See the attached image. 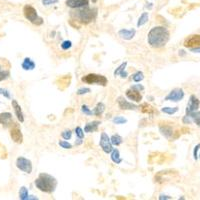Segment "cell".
<instances>
[{
	"instance_id": "cell-1",
	"label": "cell",
	"mask_w": 200,
	"mask_h": 200,
	"mask_svg": "<svg viewBox=\"0 0 200 200\" xmlns=\"http://www.w3.org/2000/svg\"><path fill=\"white\" fill-rule=\"evenodd\" d=\"M170 38V33L163 26L153 27L147 35L148 44L153 48H161L166 45Z\"/></svg>"
},
{
	"instance_id": "cell-2",
	"label": "cell",
	"mask_w": 200,
	"mask_h": 200,
	"mask_svg": "<svg viewBox=\"0 0 200 200\" xmlns=\"http://www.w3.org/2000/svg\"><path fill=\"white\" fill-rule=\"evenodd\" d=\"M75 11H71L70 15L74 19H76L79 22L83 24H88L94 21L97 15V9H91L88 6H83L80 8H75Z\"/></svg>"
},
{
	"instance_id": "cell-3",
	"label": "cell",
	"mask_w": 200,
	"mask_h": 200,
	"mask_svg": "<svg viewBox=\"0 0 200 200\" xmlns=\"http://www.w3.org/2000/svg\"><path fill=\"white\" fill-rule=\"evenodd\" d=\"M35 186L42 192L52 193L57 186V180L52 175L41 173L35 180Z\"/></svg>"
},
{
	"instance_id": "cell-4",
	"label": "cell",
	"mask_w": 200,
	"mask_h": 200,
	"mask_svg": "<svg viewBox=\"0 0 200 200\" xmlns=\"http://www.w3.org/2000/svg\"><path fill=\"white\" fill-rule=\"evenodd\" d=\"M23 13L27 20H29L34 25H41L43 23V19L39 17L37 14L36 9L31 5H25L23 8Z\"/></svg>"
},
{
	"instance_id": "cell-5",
	"label": "cell",
	"mask_w": 200,
	"mask_h": 200,
	"mask_svg": "<svg viewBox=\"0 0 200 200\" xmlns=\"http://www.w3.org/2000/svg\"><path fill=\"white\" fill-rule=\"evenodd\" d=\"M81 80L87 84H98V85H102V86H106V84L108 82L107 78L105 76H103V75H99V74H95V73H90V74L85 75Z\"/></svg>"
},
{
	"instance_id": "cell-6",
	"label": "cell",
	"mask_w": 200,
	"mask_h": 200,
	"mask_svg": "<svg viewBox=\"0 0 200 200\" xmlns=\"http://www.w3.org/2000/svg\"><path fill=\"white\" fill-rule=\"evenodd\" d=\"M16 166H17L18 169L25 172V173L30 174L32 172V163L31 161L27 158L18 157L17 160H16Z\"/></svg>"
},
{
	"instance_id": "cell-7",
	"label": "cell",
	"mask_w": 200,
	"mask_h": 200,
	"mask_svg": "<svg viewBox=\"0 0 200 200\" xmlns=\"http://www.w3.org/2000/svg\"><path fill=\"white\" fill-rule=\"evenodd\" d=\"M99 144H100V147L102 148V150H103L104 152L107 153V154L110 153L111 151L113 150L112 143L110 141V138L108 137V135L105 132H102L101 133V137H100Z\"/></svg>"
},
{
	"instance_id": "cell-8",
	"label": "cell",
	"mask_w": 200,
	"mask_h": 200,
	"mask_svg": "<svg viewBox=\"0 0 200 200\" xmlns=\"http://www.w3.org/2000/svg\"><path fill=\"white\" fill-rule=\"evenodd\" d=\"M183 97H184V91H183L181 88H175L170 91L169 94L165 97V100L178 102V101L182 100Z\"/></svg>"
},
{
	"instance_id": "cell-9",
	"label": "cell",
	"mask_w": 200,
	"mask_h": 200,
	"mask_svg": "<svg viewBox=\"0 0 200 200\" xmlns=\"http://www.w3.org/2000/svg\"><path fill=\"white\" fill-rule=\"evenodd\" d=\"M199 105H200V101L198 100L197 97L195 95H191L186 107V114H190V113L197 111Z\"/></svg>"
},
{
	"instance_id": "cell-10",
	"label": "cell",
	"mask_w": 200,
	"mask_h": 200,
	"mask_svg": "<svg viewBox=\"0 0 200 200\" xmlns=\"http://www.w3.org/2000/svg\"><path fill=\"white\" fill-rule=\"evenodd\" d=\"M10 136H11L12 140L15 142V143H22L23 142V135H22V132H21L20 129L15 126L13 128H11V130H10Z\"/></svg>"
},
{
	"instance_id": "cell-11",
	"label": "cell",
	"mask_w": 200,
	"mask_h": 200,
	"mask_svg": "<svg viewBox=\"0 0 200 200\" xmlns=\"http://www.w3.org/2000/svg\"><path fill=\"white\" fill-rule=\"evenodd\" d=\"M184 46L187 48H193L200 46V35H191L184 41Z\"/></svg>"
},
{
	"instance_id": "cell-12",
	"label": "cell",
	"mask_w": 200,
	"mask_h": 200,
	"mask_svg": "<svg viewBox=\"0 0 200 200\" xmlns=\"http://www.w3.org/2000/svg\"><path fill=\"white\" fill-rule=\"evenodd\" d=\"M117 102H118V105L120 107V109H123V110H135L137 108L136 105L128 102L124 97H119Z\"/></svg>"
},
{
	"instance_id": "cell-13",
	"label": "cell",
	"mask_w": 200,
	"mask_h": 200,
	"mask_svg": "<svg viewBox=\"0 0 200 200\" xmlns=\"http://www.w3.org/2000/svg\"><path fill=\"white\" fill-rule=\"evenodd\" d=\"M126 96L130 100L135 101V102H140L142 100V95L140 94V91L135 90L133 88H130L126 91Z\"/></svg>"
},
{
	"instance_id": "cell-14",
	"label": "cell",
	"mask_w": 200,
	"mask_h": 200,
	"mask_svg": "<svg viewBox=\"0 0 200 200\" xmlns=\"http://www.w3.org/2000/svg\"><path fill=\"white\" fill-rule=\"evenodd\" d=\"M88 0H66V5L71 8H80L83 6H88Z\"/></svg>"
},
{
	"instance_id": "cell-15",
	"label": "cell",
	"mask_w": 200,
	"mask_h": 200,
	"mask_svg": "<svg viewBox=\"0 0 200 200\" xmlns=\"http://www.w3.org/2000/svg\"><path fill=\"white\" fill-rule=\"evenodd\" d=\"M135 33H136L135 29H121L118 32V34H119L121 38L125 40H131L135 36Z\"/></svg>"
},
{
	"instance_id": "cell-16",
	"label": "cell",
	"mask_w": 200,
	"mask_h": 200,
	"mask_svg": "<svg viewBox=\"0 0 200 200\" xmlns=\"http://www.w3.org/2000/svg\"><path fill=\"white\" fill-rule=\"evenodd\" d=\"M11 104H12V107L14 109V112L16 114V117H17V119L20 122H24V115H23L22 110H21V106L18 104V102L16 100H12Z\"/></svg>"
},
{
	"instance_id": "cell-17",
	"label": "cell",
	"mask_w": 200,
	"mask_h": 200,
	"mask_svg": "<svg viewBox=\"0 0 200 200\" xmlns=\"http://www.w3.org/2000/svg\"><path fill=\"white\" fill-rule=\"evenodd\" d=\"M13 123L12 121V115L9 112H4L0 114V124L5 126H8L9 124Z\"/></svg>"
},
{
	"instance_id": "cell-18",
	"label": "cell",
	"mask_w": 200,
	"mask_h": 200,
	"mask_svg": "<svg viewBox=\"0 0 200 200\" xmlns=\"http://www.w3.org/2000/svg\"><path fill=\"white\" fill-rule=\"evenodd\" d=\"M160 132L161 134L163 135L164 137H166L167 139H170L172 137V135H173V129H172L171 126L169 125H164V126H162L160 125Z\"/></svg>"
},
{
	"instance_id": "cell-19",
	"label": "cell",
	"mask_w": 200,
	"mask_h": 200,
	"mask_svg": "<svg viewBox=\"0 0 200 200\" xmlns=\"http://www.w3.org/2000/svg\"><path fill=\"white\" fill-rule=\"evenodd\" d=\"M99 124H101L100 121H92V122H89L85 125L84 127V131L90 133V132H94L97 130V128H98Z\"/></svg>"
},
{
	"instance_id": "cell-20",
	"label": "cell",
	"mask_w": 200,
	"mask_h": 200,
	"mask_svg": "<svg viewBox=\"0 0 200 200\" xmlns=\"http://www.w3.org/2000/svg\"><path fill=\"white\" fill-rule=\"evenodd\" d=\"M126 65H127V62H123L121 65L114 71V75H115V76H117V75L120 74L122 78H126L127 77V72L124 71V69H125Z\"/></svg>"
},
{
	"instance_id": "cell-21",
	"label": "cell",
	"mask_w": 200,
	"mask_h": 200,
	"mask_svg": "<svg viewBox=\"0 0 200 200\" xmlns=\"http://www.w3.org/2000/svg\"><path fill=\"white\" fill-rule=\"evenodd\" d=\"M111 160L114 162L115 164H120L122 162V158L120 157V154H119V151L118 149H113L111 151Z\"/></svg>"
},
{
	"instance_id": "cell-22",
	"label": "cell",
	"mask_w": 200,
	"mask_h": 200,
	"mask_svg": "<svg viewBox=\"0 0 200 200\" xmlns=\"http://www.w3.org/2000/svg\"><path fill=\"white\" fill-rule=\"evenodd\" d=\"M35 67V63L31 60L30 58H25L24 61L22 62V68L24 70H32Z\"/></svg>"
},
{
	"instance_id": "cell-23",
	"label": "cell",
	"mask_w": 200,
	"mask_h": 200,
	"mask_svg": "<svg viewBox=\"0 0 200 200\" xmlns=\"http://www.w3.org/2000/svg\"><path fill=\"white\" fill-rule=\"evenodd\" d=\"M104 110H105V106H104V104L102 103V102H99V103L96 105V107L94 108L93 114H94V115H97V116H99V115H101L102 113L104 112Z\"/></svg>"
},
{
	"instance_id": "cell-24",
	"label": "cell",
	"mask_w": 200,
	"mask_h": 200,
	"mask_svg": "<svg viewBox=\"0 0 200 200\" xmlns=\"http://www.w3.org/2000/svg\"><path fill=\"white\" fill-rule=\"evenodd\" d=\"M140 108H141V111L143 113H148V114H153V113H155L154 108L147 103H143L141 106H140Z\"/></svg>"
},
{
	"instance_id": "cell-25",
	"label": "cell",
	"mask_w": 200,
	"mask_h": 200,
	"mask_svg": "<svg viewBox=\"0 0 200 200\" xmlns=\"http://www.w3.org/2000/svg\"><path fill=\"white\" fill-rule=\"evenodd\" d=\"M110 141L112 143V145H116V146H118V145H120L122 143V137L120 136V135H118V134H114V135H112L111 138H110Z\"/></svg>"
},
{
	"instance_id": "cell-26",
	"label": "cell",
	"mask_w": 200,
	"mask_h": 200,
	"mask_svg": "<svg viewBox=\"0 0 200 200\" xmlns=\"http://www.w3.org/2000/svg\"><path fill=\"white\" fill-rule=\"evenodd\" d=\"M147 21H148V13H147V12H144V13H142L141 16L139 17L138 22H137V26H138V27L142 26V25H144L145 23H146Z\"/></svg>"
},
{
	"instance_id": "cell-27",
	"label": "cell",
	"mask_w": 200,
	"mask_h": 200,
	"mask_svg": "<svg viewBox=\"0 0 200 200\" xmlns=\"http://www.w3.org/2000/svg\"><path fill=\"white\" fill-rule=\"evenodd\" d=\"M188 115L191 117L193 122H195L198 126H200V111H195L193 113H190V114H188Z\"/></svg>"
},
{
	"instance_id": "cell-28",
	"label": "cell",
	"mask_w": 200,
	"mask_h": 200,
	"mask_svg": "<svg viewBox=\"0 0 200 200\" xmlns=\"http://www.w3.org/2000/svg\"><path fill=\"white\" fill-rule=\"evenodd\" d=\"M29 197L28 195V190H27V188L22 186L20 188V190H19V198L20 199H22V200H27Z\"/></svg>"
},
{
	"instance_id": "cell-29",
	"label": "cell",
	"mask_w": 200,
	"mask_h": 200,
	"mask_svg": "<svg viewBox=\"0 0 200 200\" xmlns=\"http://www.w3.org/2000/svg\"><path fill=\"white\" fill-rule=\"evenodd\" d=\"M162 112L166 113V114H174V113H176L178 111V107H163L161 109Z\"/></svg>"
},
{
	"instance_id": "cell-30",
	"label": "cell",
	"mask_w": 200,
	"mask_h": 200,
	"mask_svg": "<svg viewBox=\"0 0 200 200\" xmlns=\"http://www.w3.org/2000/svg\"><path fill=\"white\" fill-rule=\"evenodd\" d=\"M143 78H144V75H143V73H142L141 71L136 72V73H135V74L133 75V76H132V79H133L134 82H140V81L143 80Z\"/></svg>"
},
{
	"instance_id": "cell-31",
	"label": "cell",
	"mask_w": 200,
	"mask_h": 200,
	"mask_svg": "<svg viewBox=\"0 0 200 200\" xmlns=\"http://www.w3.org/2000/svg\"><path fill=\"white\" fill-rule=\"evenodd\" d=\"M113 122L115 124H124L127 122V119H125L122 116H116L115 118H113Z\"/></svg>"
},
{
	"instance_id": "cell-32",
	"label": "cell",
	"mask_w": 200,
	"mask_h": 200,
	"mask_svg": "<svg viewBox=\"0 0 200 200\" xmlns=\"http://www.w3.org/2000/svg\"><path fill=\"white\" fill-rule=\"evenodd\" d=\"M75 133H76V135H77V137L78 138H80V139H83V137H84V132H83V130H82V128L81 127H76L75 128Z\"/></svg>"
},
{
	"instance_id": "cell-33",
	"label": "cell",
	"mask_w": 200,
	"mask_h": 200,
	"mask_svg": "<svg viewBox=\"0 0 200 200\" xmlns=\"http://www.w3.org/2000/svg\"><path fill=\"white\" fill-rule=\"evenodd\" d=\"M81 111H82L84 114H86V115H93V111H91L86 105L81 106Z\"/></svg>"
},
{
	"instance_id": "cell-34",
	"label": "cell",
	"mask_w": 200,
	"mask_h": 200,
	"mask_svg": "<svg viewBox=\"0 0 200 200\" xmlns=\"http://www.w3.org/2000/svg\"><path fill=\"white\" fill-rule=\"evenodd\" d=\"M58 144L64 149H71L72 148V145L70 144L69 142H67V141H59Z\"/></svg>"
},
{
	"instance_id": "cell-35",
	"label": "cell",
	"mask_w": 200,
	"mask_h": 200,
	"mask_svg": "<svg viewBox=\"0 0 200 200\" xmlns=\"http://www.w3.org/2000/svg\"><path fill=\"white\" fill-rule=\"evenodd\" d=\"M9 76V72L6 71V70H2L1 67H0V81L3 79H6Z\"/></svg>"
},
{
	"instance_id": "cell-36",
	"label": "cell",
	"mask_w": 200,
	"mask_h": 200,
	"mask_svg": "<svg viewBox=\"0 0 200 200\" xmlns=\"http://www.w3.org/2000/svg\"><path fill=\"white\" fill-rule=\"evenodd\" d=\"M61 136L65 139V140H68V139H70L71 138V136H72V132L70 131V130H65V131H63L62 133H61Z\"/></svg>"
},
{
	"instance_id": "cell-37",
	"label": "cell",
	"mask_w": 200,
	"mask_h": 200,
	"mask_svg": "<svg viewBox=\"0 0 200 200\" xmlns=\"http://www.w3.org/2000/svg\"><path fill=\"white\" fill-rule=\"evenodd\" d=\"M71 45H72L71 41L66 40V41H64L62 44H61V48H62L63 50H67V49H69L70 47H71Z\"/></svg>"
},
{
	"instance_id": "cell-38",
	"label": "cell",
	"mask_w": 200,
	"mask_h": 200,
	"mask_svg": "<svg viewBox=\"0 0 200 200\" xmlns=\"http://www.w3.org/2000/svg\"><path fill=\"white\" fill-rule=\"evenodd\" d=\"M89 92H90V88H87V87H83V88H80V89H78V91H77V94H78V95H83V94L89 93Z\"/></svg>"
},
{
	"instance_id": "cell-39",
	"label": "cell",
	"mask_w": 200,
	"mask_h": 200,
	"mask_svg": "<svg viewBox=\"0 0 200 200\" xmlns=\"http://www.w3.org/2000/svg\"><path fill=\"white\" fill-rule=\"evenodd\" d=\"M58 0H42V3L44 5H51L54 3H57Z\"/></svg>"
},
{
	"instance_id": "cell-40",
	"label": "cell",
	"mask_w": 200,
	"mask_h": 200,
	"mask_svg": "<svg viewBox=\"0 0 200 200\" xmlns=\"http://www.w3.org/2000/svg\"><path fill=\"white\" fill-rule=\"evenodd\" d=\"M199 148H200V143H199V144H197V145H196V146H195V148H194L193 156H194V159H195V160H197V158H198V155H197V152H198V150H199Z\"/></svg>"
},
{
	"instance_id": "cell-41",
	"label": "cell",
	"mask_w": 200,
	"mask_h": 200,
	"mask_svg": "<svg viewBox=\"0 0 200 200\" xmlns=\"http://www.w3.org/2000/svg\"><path fill=\"white\" fill-rule=\"evenodd\" d=\"M183 122H184L185 124H189V123H191V122H192L191 117L189 116L188 114H186L184 117H183Z\"/></svg>"
},
{
	"instance_id": "cell-42",
	"label": "cell",
	"mask_w": 200,
	"mask_h": 200,
	"mask_svg": "<svg viewBox=\"0 0 200 200\" xmlns=\"http://www.w3.org/2000/svg\"><path fill=\"white\" fill-rule=\"evenodd\" d=\"M131 88H133V89H135V90H138V91H143L144 90V87L142 85H140V84H136V85H134V86H132Z\"/></svg>"
},
{
	"instance_id": "cell-43",
	"label": "cell",
	"mask_w": 200,
	"mask_h": 200,
	"mask_svg": "<svg viewBox=\"0 0 200 200\" xmlns=\"http://www.w3.org/2000/svg\"><path fill=\"white\" fill-rule=\"evenodd\" d=\"M191 52H194V53H200V47H193V48H190Z\"/></svg>"
},
{
	"instance_id": "cell-44",
	"label": "cell",
	"mask_w": 200,
	"mask_h": 200,
	"mask_svg": "<svg viewBox=\"0 0 200 200\" xmlns=\"http://www.w3.org/2000/svg\"><path fill=\"white\" fill-rule=\"evenodd\" d=\"M2 94H3V95H5V96H6V97H7V98H10V95H9V92H8V91H7V90H4V89H3V92H2Z\"/></svg>"
},
{
	"instance_id": "cell-45",
	"label": "cell",
	"mask_w": 200,
	"mask_h": 200,
	"mask_svg": "<svg viewBox=\"0 0 200 200\" xmlns=\"http://www.w3.org/2000/svg\"><path fill=\"white\" fill-rule=\"evenodd\" d=\"M159 199L162 200V199H171V197H168V196H166V195H160L159 196Z\"/></svg>"
},
{
	"instance_id": "cell-46",
	"label": "cell",
	"mask_w": 200,
	"mask_h": 200,
	"mask_svg": "<svg viewBox=\"0 0 200 200\" xmlns=\"http://www.w3.org/2000/svg\"><path fill=\"white\" fill-rule=\"evenodd\" d=\"M3 92V89L2 88H0V93H2Z\"/></svg>"
},
{
	"instance_id": "cell-47",
	"label": "cell",
	"mask_w": 200,
	"mask_h": 200,
	"mask_svg": "<svg viewBox=\"0 0 200 200\" xmlns=\"http://www.w3.org/2000/svg\"><path fill=\"white\" fill-rule=\"evenodd\" d=\"M92 2H94V3H95V2H97V0H92Z\"/></svg>"
}]
</instances>
